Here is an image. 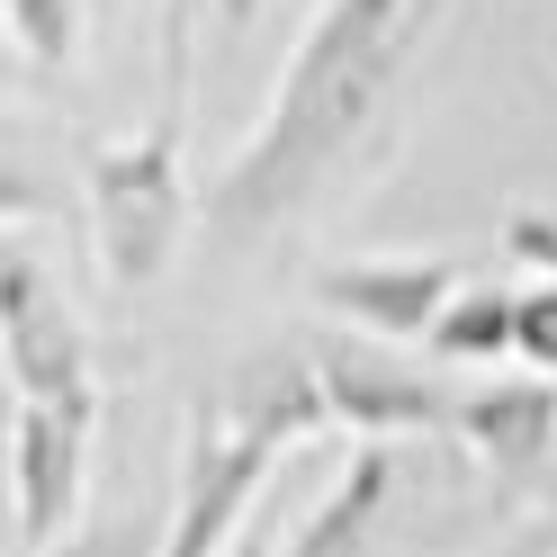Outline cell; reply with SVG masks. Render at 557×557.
Segmentation results:
<instances>
[{"label":"cell","mask_w":557,"mask_h":557,"mask_svg":"<svg viewBox=\"0 0 557 557\" xmlns=\"http://www.w3.org/2000/svg\"><path fill=\"white\" fill-rule=\"evenodd\" d=\"M459 297V261L449 252H360V261H333L315 270V306L360 333V342H423L441 324V306Z\"/></svg>","instance_id":"52a82bcc"},{"label":"cell","mask_w":557,"mask_h":557,"mask_svg":"<svg viewBox=\"0 0 557 557\" xmlns=\"http://www.w3.org/2000/svg\"><path fill=\"white\" fill-rule=\"evenodd\" d=\"M99 441V387L90 396H37L10 413V531L37 557L63 531H82V485Z\"/></svg>","instance_id":"5b68a950"},{"label":"cell","mask_w":557,"mask_h":557,"mask_svg":"<svg viewBox=\"0 0 557 557\" xmlns=\"http://www.w3.org/2000/svg\"><path fill=\"white\" fill-rule=\"evenodd\" d=\"M37 557H162V521H153V512H109V521L63 531V540L37 548Z\"/></svg>","instance_id":"4fadbf2b"},{"label":"cell","mask_w":557,"mask_h":557,"mask_svg":"<svg viewBox=\"0 0 557 557\" xmlns=\"http://www.w3.org/2000/svg\"><path fill=\"white\" fill-rule=\"evenodd\" d=\"M423 27H432V0H324V10L306 18L278 90H270L252 145H243L216 171V189H207V225L234 234V243L288 225L297 207L360 153V135L377 126L396 73L413 63V46H423Z\"/></svg>","instance_id":"6da1fadb"},{"label":"cell","mask_w":557,"mask_h":557,"mask_svg":"<svg viewBox=\"0 0 557 557\" xmlns=\"http://www.w3.org/2000/svg\"><path fill=\"white\" fill-rule=\"evenodd\" d=\"M449 441H468L495 476H531L548 449H557V387L531 377V369H521V377H495V387H468Z\"/></svg>","instance_id":"ba28073f"},{"label":"cell","mask_w":557,"mask_h":557,"mask_svg":"<svg viewBox=\"0 0 557 557\" xmlns=\"http://www.w3.org/2000/svg\"><path fill=\"white\" fill-rule=\"evenodd\" d=\"M333 423L324 387L306 351H261L243 360L216 396L189 413V449H181V495H171L162 521V557H225L252 521L270 468L288 459L297 441H315Z\"/></svg>","instance_id":"7a4b0ae2"},{"label":"cell","mask_w":557,"mask_h":557,"mask_svg":"<svg viewBox=\"0 0 557 557\" xmlns=\"http://www.w3.org/2000/svg\"><path fill=\"white\" fill-rule=\"evenodd\" d=\"M0 27H10L18 54L46 63V73H63V63L82 54V0H0Z\"/></svg>","instance_id":"8fae6325"},{"label":"cell","mask_w":557,"mask_h":557,"mask_svg":"<svg viewBox=\"0 0 557 557\" xmlns=\"http://www.w3.org/2000/svg\"><path fill=\"white\" fill-rule=\"evenodd\" d=\"M252 10H261V0H216V18H225V27H243Z\"/></svg>","instance_id":"2e32d148"},{"label":"cell","mask_w":557,"mask_h":557,"mask_svg":"<svg viewBox=\"0 0 557 557\" xmlns=\"http://www.w3.org/2000/svg\"><path fill=\"white\" fill-rule=\"evenodd\" d=\"M306 369H315V387H324V413L342 432H360V441L396 449V441H441L459 423V396H449L432 369H413L405 351H387V342L324 333L315 351H306Z\"/></svg>","instance_id":"277c9868"},{"label":"cell","mask_w":557,"mask_h":557,"mask_svg":"<svg viewBox=\"0 0 557 557\" xmlns=\"http://www.w3.org/2000/svg\"><path fill=\"white\" fill-rule=\"evenodd\" d=\"M512 360L557 387V278H531V288H512Z\"/></svg>","instance_id":"7c38bea8"},{"label":"cell","mask_w":557,"mask_h":557,"mask_svg":"<svg viewBox=\"0 0 557 557\" xmlns=\"http://www.w3.org/2000/svg\"><path fill=\"white\" fill-rule=\"evenodd\" d=\"M82 207H90V252L99 278L117 297L153 288L181 252V225H189V181H181V99L145 126V135H117V145H90L82 162Z\"/></svg>","instance_id":"3957f363"},{"label":"cell","mask_w":557,"mask_h":557,"mask_svg":"<svg viewBox=\"0 0 557 557\" xmlns=\"http://www.w3.org/2000/svg\"><path fill=\"white\" fill-rule=\"evenodd\" d=\"M0 90H10V54H0Z\"/></svg>","instance_id":"e0dca14e"},{"label":"cell","mask_w":557,"mask_h":557,"mask_svg":"<svg viewBox=\"0 0 557 557\" xmlns=\"http://www.w3.org/2000/svg\"><path fill=\"white\" fill-rule=\"evenodd\" d=\"M46 216H63V198L27 162H0V234H10V225H46Z\"/></svg>","instance_id":"5bb4252c"},{"label":"cell","mask_w":557,"mask_h":557,"mask_svg":"<svg viewBox=\"0 0 557 557\" xmlns=\"http://www.w3.org/2000/svg\"><path fill=\"white\" fill-rule=\"evenodd\" d=\"M423 351L449 360V369L512 360V288H504V278H459V297L441 306V324L423 333Z\"/></svg>","instance_id":"30bf717a"},{"label":"cell","mask_w":557,"mask_h":557,"mask_svg":"<svg viewBox=\"0 0 557 557\" xmlns=\"http://www.w3.org/2000/svg\"><path fill=\"white\" fill-rule=\"evenodd\" d=\"M0 377L18 387V405L90 396V333L73 315V297H63L54 270L10 234H0Z\"/></svg>","instance_id":"8992f818"},{"label":"cell","mask_w":557,"mask_h":557,"mask_svg":"<svg viewBox=\"0 0 557 557\" xmlns=\"http://www.w3.org/2000/svg\"><path fill=\"white\" fill-rule=\"evenodd\" d=\"M387 512H396V449H387V441H360L351 459H342L333 495L306 512L288 540H278V557H369Z\"/></svg>","instance_id":"9c48e42d"},{"label":"cell","mask_w":557,"mask_h":557,"mask_svg":"<svg viewBox=\"0 0 557 557\" xmlns=\"http://www.w3.org/2000/svg\"><path fill=\"white\" fill-rule=\"evenodd\" d=\"M504 252L531 261V278H557V216H540V207H512V216H504Z\"/></svg>","instance_id":"9a60e30c"}]
</instances>
